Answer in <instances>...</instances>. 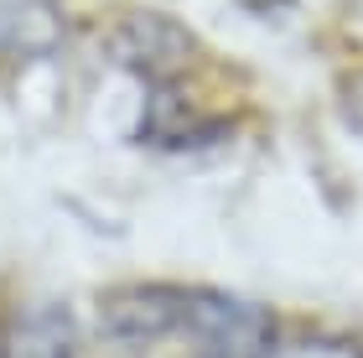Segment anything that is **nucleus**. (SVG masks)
<instances>
[{"label": "nucleus", "instance_id": "nucleus-2", "mask_svg": "<svg viewBox=\"0 0 363 358\" xmlns=\"http://www.w3.org/2000/svg\"><path fill=\"white\" fill-rule=\"evenodd\" d=\"M109 57L120 62L125 73L145 78V84H177L182 73L192 68L197 47L187 37V26H177L172 16H156V11H130L109 26Z\"/></svg>", "mask_w": 363, "mask_h": 358}, {"label": "nucleus", "instance_id": "nucleus-5", "mask_svg": "<svg viewBox=\"0 0 363 358\" xmlns=\"http://www.w3.org/2000/svg\"><path fill=\"white\" fill-rule=\"evenodd\" d=\"M62 47L57 0H0V62H31Z\"/></svg>", "mask_w": 363, "mask_h": 358}, {"label": "nucleus", "instance_id": "nucleus-1", "mask_svg": "<svg viewBox=\"0 0 363 358\" xmlns=\"http://www.w3.org/2000/svg\"><path fill=\"white\" fill-rule=\"evenodd\" d=\"M182 332L192 337L197 358H270L275 353L270 306L228 296V291H187Z\"/></svg>", "mask_w": 363, "mask_h": 358}, {"label": "nucleus", "instance_id": "nucleus-7", "mask_svg": "<svg viewBox=\"0 0 363 358\" xmlns=\"http://www.w3.org/2000/svg\"><path fill=\"white\" fill-rule=\"evenodd\" d=\"M342 115L353 120V130H363V68L342 78Z\"/></svg>", "mask_w": 363, "mask_h": 358}, {"label": "nucleus", "instance_id": "nucleus-4", "mask_svg": "<svg viewBox=\"0 0 363 358\" xmlns=\"http://www.w3.org/2000/svg\"><path fill=\"white\" fill-rule=\"evenodd\" d=\"M0 358H78V322L62 301H31L21 306L6 332H0Z\"/></svg>", "mask_w": 363, "mask_h": 358}, {"label": "nucleus", "instance_id": "nucleus-6", "mask_svg": "<svg viewBox=\"0 0 363 358\" xmlns=\"http://www.w3.org/2000/svg\"><path fill=\"white\" fill-rule=\"evenodd\" d=\"M270 358H363V343L342 332H306V337H291V343H275Z\"/></svg>", "mask_w": 363, "mask_h": 358}, {"label": "nucleus", "instance_id": "nucleus-3", "mask_svg": "<svg viewBox=\"0 0 363 358\" xmlns=\"http://www.w3.org/2000/svg\"><path fill=\"white\" fill-rule=\"evenodd\" d=\"M187 291L182 286H120L99 301V328L114 343H156L167 332H182Z\"/></svg>", "mask_w": 363, "mask_h": 358}]
</instances>
